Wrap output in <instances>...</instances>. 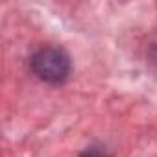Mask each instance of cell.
<instances>
[{
	"label": "cell",
	"mask_w": 157,
	"mask_h": 157,
	"mask_svg": "<svg viewBox=\"0 0 157 157\" xmlns=\"http://www.w3.org/2000/svg\"><path fill=\"white\" fill-rule=\"evenodd\" d=\"M80 157H111L107 151H105V148H102V146H87L83 151H82V155Z\"/></svg>",
	"instance_id": "2"
},
{
	"label": "cell",
	"mask_w": 157,
	"mask_h": 157,
	"mask_svg": "<svg viewBox=\"0 0 157 157\" xmlns=\"http://www.w3.org/2000/svg\"><path fill=\"white\" fill-rule=\"evenodd\" d=\"M32 72L41 82L57 85L63 83L70 74V57L63 48L57 46H43L30 59Z\"/></svg>",
	"instance_id": "1"
}]
</instances>
